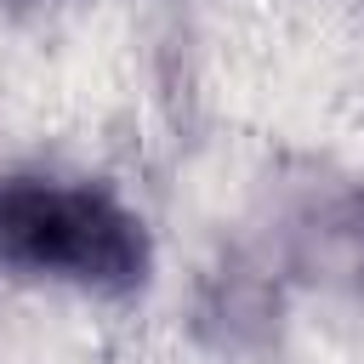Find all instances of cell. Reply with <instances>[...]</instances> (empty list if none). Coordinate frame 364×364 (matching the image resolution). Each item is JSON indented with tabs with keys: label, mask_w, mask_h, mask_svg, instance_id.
<instances>
[{
	"label": "cell",
	"mask_w": 364,
	"mask_h": 364,
	"mask_svg": "<svg viewBox=\"0 0 364 364\" xmlns=\"http://www.w3.org/2000/svg\"><path fill=\"white\" fill-rule=\"evenodd\" d=\"M0 262L68 284H131L142 279V228L125 205L74 182H6L0 188Z\"/></svg>",
	"instance_id": "obj_1"
}]
</instances>
